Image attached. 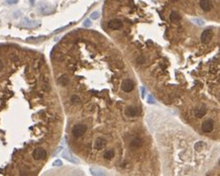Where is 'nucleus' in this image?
I'll return each instance as SVG.
<instances>
[{"label": "nucleus", "mask_w": 220, "mask_h": 176, "mask_svg": "<svg viewBox=\"0 0 220 176\" xmlns=\"http://www.w3.org/2000/svg\"><path fill=\"white\" fill-rule=\"evenodd\" d=\"M86 131H87V127L85 125L78 124V125L74 126V128L72 130V134L74 138H80V136L85 134Z\"/></svg>", "instance_id": "obj_1"}, {"label": "nucleus", "mask_w": 220, "mask_h": 176, "mask_svg": "<svg viewBox=\"0 0 220 176\" xmlns=\"http://www.w3.org/2000/svg\"><path fill=\"white\" fill-rule=\"evenodd\" d=\"M46 156H47V152L42 148H35L34 152H33V157H34V159H36V160H42Z\"/></svg>", "instance_id": "obj_2"}, {"label": "nucleus", "mask_w": 220, "mask_h": 176, "mask_svg": "<svg viewBox=\"0 0 220 176\" xmlns=\"http://www.w3.org/2000/svg\"><path fill=\"white\" fill-rule=\"evenodd\" d=\"M213 38V32L211 30H204L201 34V37H200V40L203 44H208Z\"/></svg>", "instance_id": "obj_3"}, {"label": "nucleus", "mask_w": 220, "mask_h": 176, "mask_svg": "<svg viewBox=\"0 0 220 176\" xmlns=\"http://www.w3.org/2000/svg\"><path fill=\"white\" fill-rule=\"evenodd\" d=\"M213 129H214V122L210 119L206 120L201 126V130L203 132H210L213 131Z\"/></svg>", "instance_id": "obj_4"}, {"label": "nucleus", "mask_w": 220, "mask_h": 176, "mask_svg": "<svg viewBox=\"0 0 220 176\" xmlns=\"http://www.w3.org/2000/svg\"><path fill=\"white\" fill-rule=\"evenodd\" d=\"M134 82L131 79H125L121 84V88L124 92H131L134 89Z\"/></svg>", "instance_id": "obj_5"}, {"label": "nucleus", "mask_w": 220, "mask_h": 176, "mask_svg": "<svg viewBox=\"0 0 220 176\" xmlns=\"http://www.w3.org/2000/svg\"><path fill=\"white\" fill-rule=\"evenodd\" d=\"M21 25L23 27H26V28H35V27L39 26V22L36 21H31L28 18H24L21 22Z\"/></svg>", "instance_id": "obj_6"}, {"label": "nucleus", "mask_w": 220, "mask_h": 176, "mask_svg": "<svg viewBox=\"0 0 220 176\" xmlns=\"http://www.w3.org/2000/svg\"><path fill=\"white\" fill-rule=\"evenodd\" d=\"M199 5H200V8L203 11H206V12L210 11L211 8H212V3H211L210 0H200Z\"/></svg>", "instance_id": "obj_7"}, {"label": "nucleus", "mask_w": 220, "mask_h": 176, "mask_svg": "<svg viewBox=\"0 0 220 176\" xmlns=\"http://www.w3.org/2000/svg\"><path fill=\"white\" fill-rule=\"evenodd\" d=\"M122 27V22L118 19H113L108 23V28L112 29V30H118Z\"/></svg>", "instance_id": "obj_8"}, {"label": "nucleus", "mask_w": 220, "mask_h": 176, "mask_svg": "<svg viewBox=\"0 0 220 176\" xmlns=\"http://www.w3.org/2000/svg\"><path fill=\"white\" fill-rule=\"evenodd\" d=\"M106 144V140L103 138H97L96 140L94 142V150H100L104 148V146Z\"/></svg>", "instance_id": "obj_9"}, {"label": "nucleus", "mask_w": 220, "mask_h": 176, "mask_svg": "<svg viewBox=\"0 0 220 176\" xmlns=\"http://www.w3.org/2000/svg\"><path fill=\"white\" fill-rule=\"evenodd\" d=\"M140 109L137 108V107H128L127 110H126V115L129 116V117H136L140 114Z\"/></svg>", "instance_id": "obj_10"}, {"label": "nucleus", "mask_w": 220, "mask_h": 176, "mask_svg": "<svg viewBox=\"0 0 220 176\" xmlns=\"http://www.w3.org/2000/svg\"><path fill=\"white\" fill-rule=\"evenodd\" d=\"M63 157H65L66 159H68V160L70 161V162L76 163V164L80 163V160H78V158H76V157H74L72 154H70V152H68V150H65V152H63Z\"/></svg>", "instance_id": "obj_11"}, {"label": "nucleus", "mask_w": 220, "mask_h": 176, "mask_svg": "<svg viewBox=\"0 0 220 176\" xmlns=\"http://www.w3.org/2000/svg\"><path fill=\"white\" fill-rule=\"evenodd\" d=\"M170 20H171V22H173V23L178 22L180 20V15L178 13V12H176V11L171 12V15H170Z\"/></svg>", "instance_id": "obj_12"}, {"label": "nucleus", "mask_w": 220, "mask_h": 176, "mask_svg": "<svg viewBox=\"0 0 220 176\" xmlns=\"http://www.w3.org/2000/svg\"><path fill=\"white\" fill-rule=\"evenodd\" d=\"M41 7H40V11L42 12L43 14H49L51 12H53L54 10L51 9V6L49 5H46V4H41Z\"/></svg>", "instance_id": "obj_13"}, {"label": "nucleus", "mask_w": 220, "mask_h": 176, "mask_svg": "<svg viewBox=\"0 0 220 176\" xmlns=\"http://www.w3.org/2000/svg\"><path fill=\"white\" fill-rule=\"evenodd\" d=\"M205 114H206V108H205L204 106H202L201 108H198L195 110V116L197 118H202Z\"/></svg>", "instance_id": "obj_14"}, {"label": "nucleus", "mask_w": 220, "mask_h": 176, "mask_svg": "<svg viewBox=\"0 0 220 176\" xmlns=\"http://www.w3.org/2000/svg\"><path fill=\"white\" fill-rule=\"evenodd\" d=\"M90 172H91V174L92 175H106V172L105 171H103V170H101V169H99V168H93V167H91L90 169Z\"/></svg>", "instance_id": "obj_15"}, {"label": "nucleus", "mask_w": 220, "mask_h": 176, "mask_svg": "<svg viewBox=\"0 0 220 176\" xmlns=\"http://www.w3.org/2000/svg\"><path fill=\"white\" fill-rule=\"evenodd\" d=\"M143 144V140L141 138H135L131 142V146L132 148H139Z\"/></svg>", "instance_id": "obj_16"}, {"label": "nucleus", "mask_w": 220, "mask_h": 176, "mask_svg": "<svg viewBox=\"0 0 220 176\" xmlns=\"http://www.w3.org/2000/svg\"><path fill=\"white\" fill-rule=\"evenodd\" d=\"M59 83H61L62 85L66 86V84L68 83V76H66V75L61 76V77L59 78Z\"/></svg>", "instance_id": "obj_17"}, {"label": "nucleus", "mask_w": 220, "mask_h": 176, "mask_svg": "<svg viewBox=\"0 0 220 176\" xmlns=\"http://www.w3.org/2000/svg\"><path fill=\"white\" fill-rule=\"evenodd\" d=\"M113 156H114V152L112 150H106V152H105L104 157L106 159H111Z\"/></svg>", "instance_id": "obj_18"}, {"label": "nucleus", "mask_w": 220, "mask_h": 176, "mask_svg": "<svg viewBox=\"0 0 220 176\" xmlns=\"http://www.w3.org/2000/svg\"><path fill=\"white\" fill-rule=\"evenodd\" d=\"M99 15H100V14H99V12L94 11V12H93V13L90 15V19H92V20H96V19H98V18H99Z\"/></svg>", "instance_id": "obj_19"}, {"label": "nucleus", "mask_w": 220, "mask_h": 176, "mask_svg": "<svg viewBox=\"0 0 220 176\" xmlns=\"http://www.w3.org/2000/svg\"><path fill=\"white\" fill-rule=\"evenodd\" d=\"M192 22H195L199 26H203V25H204V21L201 19H195V18H194V19H192Z\"/></svg>", "instance_id": "obj_20"}, {"label": "nucleus", "mask_w": 220, "mask_h": 176, "mask_svg": "<svg viewBox=\"0 0 220 176\" xmlns=\"http://www.w3.org/2000/svg\"><path fill=\"white\" fill-rule=\"evenodd\" d=\"M53 165L54 166H62L63 165V161L61 159H57V160H55L53 162Z\"/></svg>", "instance_id": "obj_21"}, {"label": "nucleus", "mask_w": 220, "mask_h": 176, "mask_svg": "<svg viewBox=\"0 0 220 176\" xmlns=\"http://www.w3.org/2000/svg\"><path fill=\"white\" fill-rule=\"evenodd\" d=\"M19 0H6V3L8 5H14V4H17Z\"/></svg>", "instance_id": "obj_22"}, {"label": "nucleus", "mask_w": 220, "mask_h": 176, "mask_svg": "<svg viewBox=\"0 0 220 176\" xmlns=\"http://www.w3.org/2000/svg\"><path fill=\"white\" fill-rule=\"evenodd\" d=\"M91 25H92V23H91V21L89 19H86L85 21L83 22V26L84 27H90Z\"/></svg>", "instance_id": "obj_23"}, {"label": "nucleus", "mask_w": 220, "mask_h": 176, "mask_svg": "<svg viewBox=\"0 0 220 176\" xmlns=\"http://www.w3.org/2000/svg\"><path fill=\"white\" fill-rule=\"evenodd\" d=\"M148 102L150 103V104H155V99L153 98V96L152 95H149L148 96Z\"/></svg>", "instance_id": "obj_24"}, {"label": "nucleus", "mask_w": 220, "mask_h": 176, "mask_svg": "<svg viewBox=\"0 0 220 176\" xmlns=\"http://www.w3.org/2000/svg\"><path fill=\"white\" fill-rule=\"evenodd\" d=\"M72 102L78 103V102H80V98H78V96H76V95H74V96L72 97Z\"/></svg>", "instance_id": "obj_25"}, {"label": "nucleus", "mask_w": 220, "mask_h": 176, "mask_svg": "<svg viewBox=\"0 0 220 176\" xmlns=\"http://www.w3.org/2000/svg\"><path fill=\"white\" fill-rule=\"evenodd\" d=\"M3 67H4V65H3V63H2L1 59H0V71L3 69Z\"/></svg>", "instance_id": "obj_26"}, {"label": "nucleus", "mask_w": 220, "mask_h": 176, "mask_svg": "<svg viewBox=\"0 0 220 176\" xmlns=\"http://www.w3.org/2000/svg\"><path fill=\"white\" fill-rule=\"evenodd\" d=\"M61 150H62V148H58V150H57V152H56L55 154H54V155H56L57 154H59V152H61Z\"/></svg>", "instance_id": "obj_27"}, {"label": "nucleus", "mask_w": 220, "mask_h": 176, "mask_svg": "<svg viewBox=\"0 0 220 176\" xmlns=\"http://www.w3.org/2000/svg\"><path fill=\"white\" fill-rule=\"evenodd\" d=\"M145 91H146V90H145V88H144V87H142V93H143V94H142V96H143V97L145 96V94H144V93H145Z\"/></svg>", "instance_id": "obj_28"}, {"label": "nucleus", "mask_w": 220, "mask_h": 176, "mask_svg": "<svg viewBox=\"0 0 220 176\" xmlns=\"http://www.w3.org/2000/svg\"><path fill=\"white\" fill-rule=\"evenodd\" d=\"M31 4H32V5L34 4V0H31Z\"/></svg>", "instance_id": "obj_29"}]
</instances>
